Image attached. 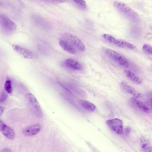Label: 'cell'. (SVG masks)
<instances>
[{"instance_id": "1", "label": "cell", "mask_w": 152, "mask_h": 152, "mask_svg": "<svg viewBox=\"0 0 152 152\" xmlns=\"http://www.w3.org/2000/svg\"><path fill=\"white\" fill-rule=\"evenodd\" d=\"M113 5L129 20L133 21H136L139 20L138 14L125 4L121 2L115 1L113 3Z\"/></svg>"}, {"instance_id": "2", "label": "cell", "mask_w": 152, "mask_h": 152, "mask_svg": "<svg viewBox=\"0 0 152 152\" xmlns=\"http://www.w3.org/2000/svg\"><path fill=\"white\" fill-rule=\"evenodd\" d=\"M104 52L109 58L120 66L124 68L129 67V64L128 60L121 54L109 48L105 49Z\"/></svg>"}, {"instance_id": "3", "label": "cell", "mask_w": 152, "mask_h": 152, "mask_svg": "<svg viewBox=\"0 0 152 152\" xmlns=\"http://www.w3.org/2000/svg\"><path fill=\"white\" fill-rule=\"evenodd\" d=\"M0 25L2 31L6 34H11L14 32L16 28L15 23L3 14L0 15Z\"/></svg>"}, {"instance_id": "4", "label": "cell", "mask_w": 152, "mask_h": 152, "mask_svg": "<svg viewBox=\"0 0 152 152\" xmlns=\"http://www.w3.org/2000/svg\"><path fill=\"white\" fill-rule=\"evenodd\" d=\"M103 37L110 43L121 48L133 49L135 48L133 44L124 40L117 39L108 34H104Z\"/></svg>"}, {"instance_id": "5", "label": "cell", "mask_w": 152, "mask_h": 152, "mask_svg": "<svg viewBox=\"0 0 152 152\" xmlns=\"http://www.w3.org/2000/svg\"><path fill=\"white\" fill-rule=\"evenodd\" d=\"M63 38L79 51L83 52L85 50L86 48L83 43L75 35L70 33H66L63 35Z\"/></svg>"}, {"instance_id": "6", "label": "cell", "mask_w": 152, "mask_h": 152, "mask_svg": "<svg viewBox=\"0 0 152 152\" xmlns=\"http://www.w3.org/2000/svg\"><path fill=\"white\" fill-rule=\"evenodd\" d=\"M106 123L109 127L115 133L120 134L123 131L122 121L117 118L110 119L106 121Z\"/></svg>"}, {"instance_id": "7", "label": "cell", "mask_w": 152, "mask_h": 152, "mask_svg": "<svg viewBox=\"0 0 152 152\" xmlns=\"http://www.w3.org/2000/svg\"><path fill=\"white\" fill-rule=\"evenodd\" d=\"M26 99L33 108L36 114L38 117L42 116V113L39 104L37 100L31 93H28L26 95Z\"/></svg>"}, {"instance_id": "8", "label": "cell", "mask_w": 152, "mask_h": 152, "mask_svg": "<svg viewBox=\"0 0 152 152\" xmlns=\"http://www.w3.org/2000/svg\"><path fill=\"white\" fill-rule=\"evenodd\" d=\"M12 47L15 52L25 58L31 59L34 57L32 52L26 48L15 45H12Z\"/></svg>"}, {"instance_id": "9", "label": "cell", "mask_w": 152, "mask_h": 152, "mask_svg": "<svg viewBox=\"0 0 152 152\" xmlns=\"http://www.w3.org/2000/svg\"><path fill=\"white\" fill-rule=\"evenodd\" d=\"M0 130L2 133L8 139L12 140L15 138V134L13 130L1 120L0 121Z\"/></svg>"}, {"instance_id": "10", "label": "cell", "mask_w": 152, "mask_h": 152, "mask_svg": "<svg viewBox=\"0 0 152 152\" xmlns=\"http://www.w3.org/2000/svg\"><path fill=\"white\" fill-rule=\"evenodd\" d=\"M41 128L40 125L37 124L24 128L22 130V132L23 134L26 136H32L39 132Z\"/></svg>"}, {"instance_id": "11", "label": "cell", "mask_w": 152, "mask_h": 152, "mask_svg": "<svg viewBox=\"0 0 152 152\" xmlns=\"http://www.w3.org/2000/svg\"><path fill=\"white\" fill-rule=\"evenodd\" d=\"M122 88L125 91L134 96L135 97L140 98L142 94L135 88L132 87L126 82L123 81L121 83Z\"/></svg>"}, {"instance_id": "12", "label": "cell", "mask_w": 152, "mask_h": 152, "mask_svg": "<svg viewBox=\"0 0 152 152\" xmlns=\"http://www.w3.org/2000/svg\"><path fill=\"white\" fill-rule=\"evenodd\" d=\"M59 44L61 47L65 51L72 54L76 53L75 48L68 41L64 39L60 40Z\"/></svg>"}, {"instance_id": "13", "label": "cell", "mask_w": 152, "mask_h": 152, "mask_svg": "<svg viewBox=\"0 0 152 152\" xmlns=\"http://www.w3.org/2000/svg\"><path fill=\"white\" fill-rule=\"evenodd\" d=\"M65 64L67 67L75 70H80L82 69L81 65L78 62L71 58L66 59Z\"/></svg>"}, {"instance_id": "14", "label": "cell", "mask_w": 152, "mask_h": 152, "mask_svg": "<svg viewBox=\"0 0 152 152\" xmlns=\"http://www.w3.org/2000/svg\"><path fill=\"white\" fill-rule=\"evenodd\" d=\"M124 72L127 77L134 83L139 84L142 83V79L130 70L125 69Z\"/></svg>"}, {"instance_id": "15", "label": "cell", "mask_w": 152, "mask_h": 152, "mask_svg": "<svg viewBox=\"0 0 152 152\" xmlns=\"http://www.w3.org/2000/svg\"><path fill=\"white\" fill-rule=\"evenodd\" d=\"M132 102L133 104L139 109L146 113L149 112V108L143 103L138 100L135 97H133L131 99Z\"/></svg>"}, {"instance_id": "16", "label": "cell", "mask_w": 152, "mask_h": 152, "mask_svg": "<svg viewBox=\"0 0 152 152\" xmlns=\"http://www.w3.org/2000/svg\"><path fill=\"white\" fill-rule=\"evenodd\" d=\"M140 145L142 150L145 152L152 151V147L149 141L145 137H142L140 139Z\"/></svg>"}, {"instance_id": "17", "label": "cell", "mask_w": 152, "mask_h": 152, "mask_svg": "<svg viewBox=\"0 0 152 152\" xmlns=\"http://www.w3.org/2000/svg\"><path fill=\"white\" fill-rule=\"evenodd\" d=\"M80 103L81 106L86 110L93 111L95 110L96 106L90 102L85 100H81Z\"/></svg>"}, {"instance_id": "18", "label": "cell", "mask_w": 152, "mask_h": 152, "mask_svg": "<svg viewBox=\"0 0 152 152\" xmlns=\"http://www.w3.org/2000/svg\"><path fill=\"white\" fill-rule=\"evenodd\" d=\"M4 88L6 91L7 93L11 94L12 93V82L10 80H7L6 81L4 85Z\"/></svg>"}, {"instance_id": "19", "label": "cell", "mask_w": 152, "mask_h": 152, "mask_svg": "<svg viewBox=\"0 0 152 152\" xmlns=\"http://www.w3.org/2000/svg\"><path fill=\"white\" fill-rule=\"evenodd\" d=\"M142 49L146 53L152 55V46L148 44H145L143 46Z\"/></svg>"}, {"instance_id": "20", "label": "cell", "mask_w": 152, "mask_h": 152, "mask_svg": "<svg viewBox=\"0 0 152 152\" xmlns=\"http://www.w3.org/2000/svg\"><path fill=\"white\" fill-rule=\"evenodd\" d=\"M73 2L80 7L84 8L86 7V4L84 0H71Z\"/></svg>"}, {"instance_id": "21", "label": "cell", "mask_w": 152, "mask_h": 152, "mask_svg": "<svg viewBox=\"0 0 152 152\" xmlns=\"http://www.w3.org/2000/svg\"><path fill=\"white\" fill-rule=\"evenodd\" d=\"M8 94L4 92H2L0 95V102H3L7 99L8 97Z\"/></svg>"}, {"instance_id": "22", "label": "cell", "mask_w": 152, "mask_h": 152, "mask_svg": "<svg viewBox=\"0 0 152 152\" xmlns=\"http://www.w3.org/2000/svg\"><path fill=\"white\" fill-rule=\"evenodd\" d=\"M44 1L55 4H59L64 3L66 0H42Z\"/></svg>"}, {"instance_id": "23", "label": "cell", "mask_w": 152, "mask_h": 152, "mask_svg": "<svg viewBox=\"0 0 152 152\" xmlns=\"http://www.w3.org/2000/svg\"><path fill=\"white\" fill-rule=\"evenodd\" d=\"M130 131L131 129L129 127L127 126L124 129V133L126 135H128L129 134Z\"/></svg>"}, {"instance_id": "24", "label": "cell", "mask_w": 152, "mask_h": 152, "mask_svg": "<svg viewBox=\"0 0 152 152\" xmlns=\"http://www.w3.org/2000/svg\"><path fill=\"white\" fill-rule=\"evenodd\" d=\"M1 151V152H11V151L10 149L8 148H4Z\"/></svg>"}, {"instance_id": "25", "label": "cell", "mask_w": 152, "mask_h": 152, "mask_svg": "<svg viewBox=\"0 0 152 152\" xmlns=\"http://www.w3.org/2000/svg\"><path fill=\"white\" fill-rule=\"evenodd\" d=\"M3 110H4V108H3L1 106L0 107V116H1V115L2 113L3 112Z\"/></svg>"}, {"instance_id": "26", "label": "cell", "mask_w": 152, "mask_h": 152, "mask_svg": "<svg viewBox=\"0 0 152 152\" xmlns=\"http://www.w3.org/2000/svg\"><path fill=\"white\" fill-rule=\"evenodd\" d=\"M149 102L151 107L152 109V98H150L149 100Z\"/></svg>"}, {"instance_id": "27", "label": "cell", "mask_w": 152, "mask_h": 152, "mask_svg": "<svg viewBox=\"0 0 152 152\" xmlns=\"http://www.w3.org/2000/svg\"><path fill=\"white\" fill-rule=\"evenodd\" d=\"M150 94L151 96H152V91L150 92Z\"/></svg>"}, {"instance_id": "28", "label": "cell", "mask_w": 152, "mask_h": 152, "mask_svg": "<svg viewBox=\"0 0 152 152\" xmlns=\"http://www.w3.org/2000/svg\"></svg>"}]
</instances>
